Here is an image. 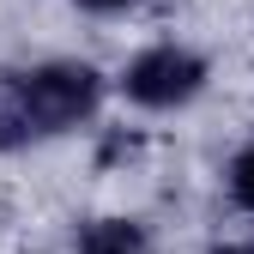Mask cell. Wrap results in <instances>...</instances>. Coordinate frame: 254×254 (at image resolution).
I'll list each match as a JSON object with an SVG mask.
<instances>
[{"mask_svg":"<svg viewBox=\"0 0 254 254\" xmlns=\"http://www.w3.org/2000/svg\"><path fill=\"white\" fill-rule=\"evenodd\" d=\"M24 97H30V115H37V133H67L97 109L103 79L85 61H49V67L24 73Z\"/></svg>","mask_w":254,"mask_h":254,"instance_id":"1","label":"cell"},{"mask_svg":"<svg viewBox=\"0 0 254 254\" xmlns=\"http://www.w3.org/2000/svg\"><path fill=\"white\" fill-rule=\"evenodd\" d=\"M200 85H206V61L194 49H176V43H157V49L133 55L121 73V91L139 109H176L188 97H200Z\"/></svg>","mask_w":254,"mask_h":254,"instance_id":"2","label":"cell"},{"mask_svg":"<svg viewBox=\"0 0 254 254\" xmlns=\"http://www.w3.org/2000/svg\"><path fill=\"white\" fill-rule=\"evenodd\" d=\"M37 133V115H30V97H24V73H0V151H18Z\"/></svg>","mask_w":254,"mask_h":254,"instance_id":"3","label":"cell"},{"mask_svg":"<svg viewBox=\"0 0 254 254\" xmlns=\"http://www.w3.org/2000/svg\"><path fill=\"white\" fill-rule=\"evenodd\" d=\"M79 254H151V242L133 218H97V224H85Z\"/></svg>","mask_w":254,"mask_h":254,"instance_id":"4","label":"cell"},{"mask_svg":"<svg viewBox=\"0 0 254 254\" xmlns=\"http://www.w3.org/2000/svg\"><path fill=\"white\" fill-rule=\"evenodd\" d=\"M230 200L254 212V145H248V151L236 157V164H230Z\"/></svg>","mask_w":254,"mask_h":254,"instance_id":"5","label":"cell"},{"mask_svg":"<svg viewBox=\"0 0 254 254\" xmlns=\"http://www.w3.org/2000/svg\"><path fill=\"white\" fill-rule=\"evenodd\" d=\"M79 6H85V12H121L127 0H79Z\"/></svg>","mask_w":254,"mask_h":254,"instance_id":"6","label":"cell"},{"mask_svg":"<svg viewBox=\"0 0 254 254\" xmlns=\"http://www.w3.org/2000/svg\"><path fill=\"white\" fill-rule=\"evenodd\" d=\"M212 254H254V248H242V242H224V248H212Z\"/></svg>","mask_w":254,"mask_h":254,"instance_id":"7","label":"cell"}]
</instances>
